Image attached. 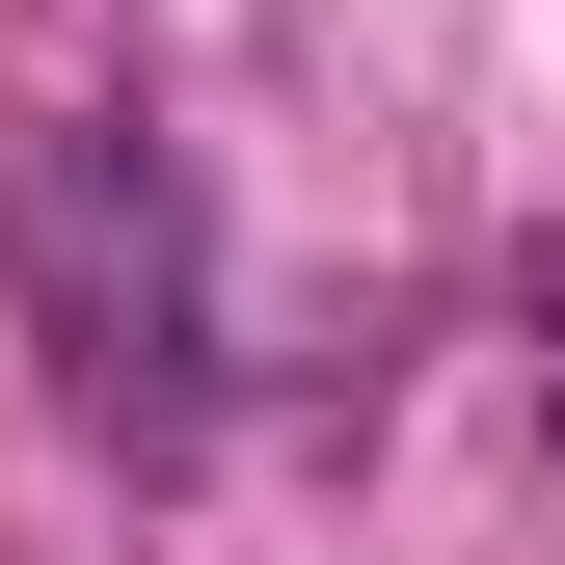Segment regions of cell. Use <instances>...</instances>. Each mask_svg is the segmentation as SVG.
<instances>
[{"label":"cell","instance_id":"6da1fadb","mask_svg":"<svg viewBox=\"0 0 565 565\" xmlns=\"http://www.w3.org/2000/svg\"><path fill=\"white\" fill-rule=\"evenodd\" d=\"M0 243H28V323H54V377H82L108 431H189V404H216V269H189L162 135L54 108L28 162H0Z\"/></svg>","mask_w":565,"mask_h":565},{"label":"cell","instance_id":"7a4b0ae2","mask_svg":"<svg viewBox=\"0 0 565 565\" xmlns=\"http://www.w3.org/2000/svg\"><path fill=\"white\" fill-rule=\"evenodd\" d=\"M512 323H539V404H565V243H539V297H512Z\"/></svg>","mask_w":565,"mask_h":565}]
</instances>
